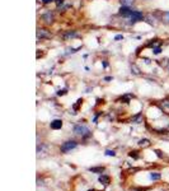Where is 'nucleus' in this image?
Listing matches in <instances>:
<instances>
[{"instance_id":"7ed1b4c3","label":"nucleus","mask_w":169,"mask_h":191,"mask_svg":"<svg viewBox=\"0 0 169 191\" xmlns=\"http://www.w3.org/2000/svg\"><path fill=\"white\" fill-rule=\"evenodd\" d=\"M129 18L132 20L133 23L135 22H139V20H143V18H144V16L140 12H137V10H132V13L129 16Z\"/></svg>"},{"instance_id":"f8f14e48","label":"nucleus","mask_w":169,"mask_h":191,"mask_svg":"<svg viewBox=\"0 0 169 191\" xmlns=\"http://www.w3.org/2000/svg\"><path fill=\"white\" fill-rule=\"evenodd\" d=\"M150 179H151L153 181H158V180L161 179V175H160L159 172H151V173H150Z\"/></svg>"},{"instance_id":"9d476101","label":"nucleus","mask_w":169,"mask_h":191,"mask_svg":"<svg viewBox=\"0 0 169 191\" xmlns=\"http://www.w3.org/2000/svg\"><path fill=\"white\" fill-rule=\"evenodd\" d=\"M151 143H150V140L149 139H141L139 141V147L140 148H147V147H150Z\"/></svg>"},{"instance_id":"dca6fc26","label":"nucleus","mask_w":169,"mask_h":191,"mask_svg":"<svg viewBox=\"0 0 169 191\" xmlns=\"http://www.w3.org/2000/svg\"><path fill=\"white\" fill-rule=\"evenodd\" d=\"M129 155H130V157H132V158H135V159H137V158L140 157L137 150H132V152H130V153H129Z\"/></svg>"},{"instance_id":"5701e85b","label":"nucleus","mask_w":169,"mask_h":191,"mask_svg":"<svg viewBox=\"0 0 169 191\" xmlns=\"http://www.w3.org/2000/svg\"><path fill=\"white\" fill-rule=\"evenodd\" d=\"M115 40L117 41V40H123V36H122V34H117V36L115 37Z\"/></svg>"},{"instance_id":"9b49d317","label":"nucleus","mask_w":169,"mask_h":191,"mask_svg":"<svg viewBox=\"0 0 169 191\" xmlns=\"http://www.w3.org/2000/svg\"><path fill=\"white\" fill-rule=\"evenodd\" d=\"M104 169H105L104 167H90L89 171L93 173H102V172H104Z\"/></svg>"},{"instance_id":"f3484780","label":"nucleus","mask_w":169,"mask_h":191,"mask_svg":"<svg viewBox=\"0 0 169 191\" xmlns=\"http://www.w3.org/2000/svg\"><path fill=\"white\" fill-rule=\"evenodd\" d=\"M104 154L107 155V157H115V155H116L115 150H111V149H107V150L104 152Z\"/></svg>"},{"instance_id":"393cba45","label":"nucleus","mask_w":169,"mask_h":191,"mask_svg":"<svg viewBox=\"0 0 169 191\" xmlns=\"http://www.w3.org/2000/svg\"><path fill=\"white\" fill-rule=\"evenodd\" d=\"M56 3H57V5H60V4L64 3V0H56Z\"/></svg>"},{"instance_id":"4468645a","label":"nucleus","mask_w":169,"mask_h":191,"mask_svg":"<svg viewBox=\"0 0 169 191\" xmlns=\"http://www.w3.org/2000/svg\"><path fill=\"white\" fill-rule=\"evenodd\" d=\"M119 2H121L122 6H130V5L133 4V2H135V0H119Z\"/></svg>"},{"instance_id":"aec40b11","label":"nucleus","mask_w":169,"mask_h":191,"mask_svg":"<svg viewBox=\"0 0 169 191\" xmlns=\"http://www.w3.org/2000/svg\"><path fill=\"white\" fill-rule=\"evenodd\" d=\"M155 153H157V155L159 158H164V153L161 152V150H155Z\"/></svg>"},{"instance_id":"412c9836","label":"nucleus","mask_w":169,"mask_h":191,"mask_svg":"<svg viewBox=\"0 0 169 191\" xmlns=\"http://www.w3.org/2000/svg\"><path fill=\"white\" fill-rule=\"evenodd\" d=\"M67 93V90L66 89H62V90H59L57 92V96H65Z\"/></svg>"},{"instance_id":"a878e982","label":"nucleus","mask_w":169,"mask_h":191,"mask_svg":"<svg viewBox=\"0 0 169 191\" xmlns=\"http://www.w3.org/2000/svg\"><path fill=\"white\" fill-rule=\"evenodd\" d=\"M43 3H51V2H53V0H42Z\"/></svg>"},{"instance_id":"f03ea898","label":"nucleus","mask_w":169,"mask_h":191,"mask_svg":"<svg viewBox=\"0 0 169 191\" xmlns=\"http://www.w3.org/2000/svg\"><path fill=\"white\" fill-rule=\"evenodd\" d=\"M76 145H78V144H76V141H74V140H69V141H65V143L61 145L60 150H61L62 153H69V152H71L73 149H75Z\"/></svg>"},{"instance_id":"423d86ee","label":"nucleus","mask_w":169,"mask_h":191,"mask_svg":"<svg viewBox=\"0 0 169 191\" xmlns=\"http://www.w3.org/2000/svg\"><path fill=\"white\" fill-rule=\"evenodd\" d=\"M50 126H51V129H53V130H59V129H61V127H62V121H61V120H53V121H51Z\"/></svg>"},{"instance_id":"4be33fe9","label":"nucleus","mask_w":169,"mask_h":191,"mask_svg":"<svg viewBox=\"0 0 169 191\" xmlns=\"http://www.w3.org/2000/svg\"><path fill=\"white\" fill-rule=\"evenodd\" d=\"M81 102H83V100H78V103H76V104H74V110H75V111L79 108V106L81 104Z\"/></svg>"},{"instance_id":"6e6552de","label":"nucleus","mask_w":169,"mask_h":191,"mask_svg":"<svg viewBox=\"0 0 169 191\" xmlns=\"http://www.w3.org/2000/svg\"><path fill=\"white\" fill-rule=\"evenodd\" d=\"M131 13H132V10L130 9V6H121V9H119V14L126 16V17H129Z\"/></svg>"},{"instance_id":"f257e3e1","label":"nucleus","mask_w":169,"mask_h":191,"mask_svg":"<svg viewBox=\"0 0 169 191\" xmlns=\"http://www.w3.org/2000/svg\"><path fill=\"white\" fill-rule=\"evenodd\" d=\"M89 127L88 126H85V125H81V124H79V125H75L74 126V134H76V135H80V136H87V135H89Z\"/></svg>"},{"instance_id":"ddd939ff","label":"nucleus","mask_w":169,"mask_h":191,"mask_svg":"<svg viewBox=\"0 0 169 191\" xmlns=\"http://www.w3.org/2000/svg\"><path fill=\"white\" fill-rule=\"evenodd\" d=\"M161 19H163V22L169 24V12H164L163 14H161Z\"/></svg>"},{"instance_id":"1a4fd4ad","label":"nucleus","mask_w":169,"mask_h":191,"mask_svg":"<svg viewBox=\"0 0 169 191\" xmlns=\"http://www.w3.org/2000/svg\"><path fill=\"white\" fill-rule=\"evenodd\" d=\"M42 19L45 20V22L47 23V24H52L53 23V16L51 13H47V14H45L43 17H42Z\"/></svg>"},{"instance_id":"a211bd4d","label":"nucleus","mask_w":169,"mask_h":191,"mask_svg":"<svg viewBox=\"0 0 169 191\" xmlns=\"http://www.w3.org/2000/svg\"><path fill=\"white\" fill-rule=\"evenodd\" d=\"M141 118H143L141 115H137V116H135V117H132V121L136 122V124H139V122H141Z\"/></svg>"},{"instance_id":"20e7f679","label":"nucleus","mask_w":169,"mask_h":191,"mask_svg":"<svg viewBox=\"0 0 169 191\" xmlns=\"http://www.w3.org/2000/svg\"><path fill=\"white\" fill-rule=\"evenodd\" d=\"M37 37L38 38H50L51 37V33L46 31V30H42V28H38L37 30Z\"/></svg>"},{"instance_id":"b1692460","label":"nucleus","mask_w":169,"mask_h":191,"mask_svg":"<svg viewBox=\"0 0 169 191\" xmlns=\"http://www.w3.org/2000/svg\"><path fill=\"white\" fill-rule=\"evenodd\" d=\"M154 54H160V48H155V50H154Z\"/></svg>"},{"instance_id":"39448f33","label":"nucleus","mask_w":169,"mask_h":191,"mask_svg":"<svg viewBox=\"0 0 169 191\" xmlns=\"http://www.w3.org/2000/svg\"><path fill=\"white\" fill-rule=\"evenodd\" d=\"M48 152V147L45 145V144H41L37 147V157H40V155H43Z\"/></svg>"},{"instance_id":"0eeeda50","label":"nucleus","mask_w":169,"mask_h":191,"mask_svg":"<svg viewBox=\"0 0 169 191\" xmlns=\"http://www.w3.org/2000/svg\"><path fill=\"white\" fill-rule=\"evenodd\" d=\"M98 181H99V182L102 183V185H109V183H111V177H109V176L102 175V176H99Z\"/></svg>"},{"instance_id":"bb28decb","label":"nucleus","mask_w":169,"mask_h":191,"mask_svg":"<svg viewBox=\"0 0 169 191\" xmlns=\"http://www.w3.org/2000/svg\"><path fill=\"white\" fill-rule=\"evenodd\" d=\"M88 191H97L95 189H91V190H88Z\"/></svg>"},{"instance_id":"2eb2a0df","label":"nucleus","mask_w":169,"mask_h":191,"mask_svg":"<svg viewBox=\"0 0 169 191\" xmlns=\"http://www.w3.org/2000/svg\"><path fill=\"white\" fill-rule=\"evenodd\" d=\"M131 72L135 74V75H140V70H139V68H137L136 65H132V66H131Z\"/></svg>"},{"instance_id":"6ab92c4d","label":"nucleus","mask_w":169,"mask_h":191,"mask_svg":"<svg viewBox=\"0 0 169 191\" xmlns=\"http://www.w3.org/2000/svg\"><path fill=\"white\" fill-rule=\"evenodd\" d=\"M76 36V33H71V32H69L67 34H66V36H65V40H67V38H73V37H75Z\"/></svg>"}]
</instances>
